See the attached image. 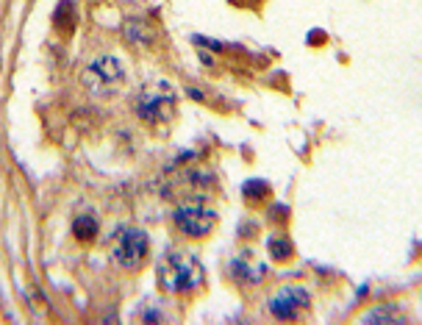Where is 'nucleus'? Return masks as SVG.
<instances>
[{
  "label": "nucleus",
  "mask_w": 422,
  "mask_h": 325,
  "mask_svg": "<svg viewBox=\"0 0 422 325\" xmlns=\"http://www.w3.org/2000/svg\"><path fill=\"white\" fill-rule=\"evenodd\" d=\"M308 306H311V295L303 286H286L270 300V311L278 320H295L298 311L308 309Z\"/></svg>",
  "instance_id": "423d86ee"
},
{
  "label": "nucleus",
  "mask_w": 422,
  "mask_h": 325,
  "mask_svg": "<svg viewBox=\"0 0 422 325\" xmlns=\"http://www.w3.org/2000/svg\"><path fill=\"white\" fill-rule=\"evenodd\" d=\"M145 256H148V234L134 225L117 228L114 242H111V259L123 270H136L145 261Z\"/></svg>",
  "instance_id": "7ed1b4c3"
},
{
  "label": "nucleus",
  "mask_w": 422,
  "mask_h": 325,
  "mask_svg": "<svg viewBox=\"0 0 422 325\" xmlns=\"http://www.w3.org/2000/svg\"><path fill=\"white\" fill-rule=\"evenodd\" d=\"M125 81V70L120 59L114 56H98L95 61H89V67L84 70V84L86 89H92L95 95H109L114 92Z\"/></svg>",
  "instance_id": "20e7f679"
},
{
  "label": "nucleus",
  "mask_w": 422,
  "mask_h": 325,
  "mask_svg": "<svg viewBox=\"0 0 422 325\" xmlns=\"http://www.w3.org/2000/svg\"><path fill=\"white\" fill-rule=\"evenodd\" d=\"M270 184L267 181H261V178H250V181H245L242 184V195H245V200H250V203H261V200L270 198Z\"/></svg>",
  "instance_id": "ddd939ff"
},
{
  "label": "nucleus",
  "mask_w": 422,
  "mask_h": 325,
  "mask_svg": "<svg viewBox=\"0 0 422 325\" xmlns=\"http://www.w3.org/2000/svg\"><path fill=\"white\" fill-rule=\"evenodd\" d=\"M134 109L145 123H167L178 111V95L167 81H156V84H148L145 89H139Z\"/></svg>",
  "instance_id": "f03ea898"
},
{
  "label": "nucleus",
  "mask_w": 422,
  "mask_h": 325,
  "mask_svg": "<svg viewBox=\"0 0 422 325\" xmlns=\"http://www.w3.org/2000/svg\"><path fill=\"white\" fill-rule=\"evenodd\" d=\"M73 236L78 242H92L98 236V217L95 214H78L73 220Z\"/></svg>",
  "instance_id": "1a4fd4ad"
},
{
  "label": "nucleus",
  "mask_w": 422,
  "mask_h": 325,
  "mask_svg": "<svg viewBox=\"0 0 422 325\" xmlns=\"http://www.w3.org/2000/svg\"><path fill=\"white\" fill-rule=\"evenodd\" d=\"M53 25L61 36H73L75 31V3L73 0H61L53 11Z\"/></svg>",
  "instance_id": "6e6552de"
},
{
  "label": "nucleus",
  "mask_w": 422,
  "mask_h": 325,
  "mask_svg": "<svg viewBox=\"0 0 422 325\" xmlns=\"http://www.w3.org/2000/svg\"><path fill=\"white\" fill-rule=\"evenodd\" d=\"M364 323H406V314L398 311L395 303H386V306H378L375 311H370L364 317Z\"/></svg>",
  "instance_id": "f8f14e48"
},
{
  "label": "nucleus",
  "mask_w": 422,
  "mask_h": 325,
  "mask_svg": "<svg viewBox=\"0 0 422 325\" xmlns=\"http://www.w3.org/2000/svg\"><path fill=\"white\" fill-rule=\"evenodd\" d=\"M231 273H233V278H236L239 284L256 286V284H261V278H264V273H267V267H264L261 261H253L250 256H236V259L231 261Z\"/></svg>",
  "instance_id": "0eeeda50"
},
{
  "label": "nucleus",
  "mask_w": 422,
  "mask_h": 325,
  "mask_svg": "<svg viewBox=\"0 0 422 325\" xmlns=\"http://www.w3.org/2000/svg\"><path fill=\"white\" fill-rule=\"evenodd\" d=\"M267 253H270V259L273 261H286V259H292V242H289V236H281V234H275V236H267Z\"/></svg>",
  "instance_id": "9b49d317"
},
{
  "label": "nucleus",
  "mask_w": 422,
  "mask_h": 325,
  "mask_svg": "<svg viewBox=\"0 0 422 325\" xmlns=\"http://www.w3.org/2000/svg\"><path fill=\"white\" fill-rule=\"evenodd\" d=\"M123 34H125V39H128L131 45H150V42H153V31H150L142 20H136V17L125 23Z\"/></svg>",
  "instance_id": "9d476101"
},
{
  "label": "nucleus",
  "mask_w": 422,
  "mask_h": 325,
  "mask_svg": "<svg viewBox=\"0 0 422 325\" xmlns=\"http://www.w3.org/2000/svg\"><path fill=\"white\" fill-rule=\"evenodd\" d=\"M173 220L181 234L195 236V239H203V236H209V234L214 231V225H217V211H211V209H206V206H200V203H184V206L175 209Z\"/></svg>",
  "instance_id": "39448f33"
},
{
  "label": "nucleus",
  "mask_w": 422,
  "mask_h": 325,
  "mask_svg": "<svg viewBox=\"0 0 422 325\" xmlns=\"http://www.w3.org/2000/svg\"><path fill=\"white\" fill-rule=\"evenodd\" d=\"M159 281L167 292H195L203 286V264L198 261L195 253L186 250H170L164 253L161 264H159Z\"/></svg>",
  "instance_id": "f257e3e1"
}]
</instances>
